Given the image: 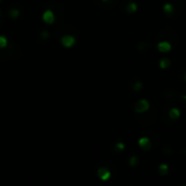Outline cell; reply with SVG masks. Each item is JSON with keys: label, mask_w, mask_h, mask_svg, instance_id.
Here are the masks:
<instances>
[{"label": "cell", "mask_w": 186, "mask_h": 186, "mask_svg": "<svg viewBox=\"0 0 186 186\" xmlns=\"http://www.w3.org/2000/svg\"><path fill=\"white\" fill-rule=\"evenodd\" d=\"M150 108V103L147 100H140L135 104V111L137 113H144Z\"/></svg>", "instance_id": "1"}, {"label": "cell", "mask_w": 186, "mask_h": 186, "mask_svg": "<svg viewBox=\"0 0 186 186\" xmlns=\"http://www.w3.org/2000/svg\"><path fill=\"white\" fill-rule=\"evenodd\" d=\"M138 144L142 149H144V150H149L151 148V142H150V140H149V138H147V137H142V138L139 139Z\"/></svg>", "instance_id": "3"}, {"label": "cell", "mask_w": 186, "mask_h": 186, "mask_svg": "<svg viewBox=\"0 0 186 186\" xmlns=\"http://www.w3.org/2000/svg\"><path fill=\"white\" fill-rule=\"evenodd\" d=\"M170 66H171V60L169 58H162L160 60V68L161 69H166Z\"/></svg>", "instance_id": "6"}, {"label": "cell", "mask_w": 186, "mask_h": 186, "mask_svg": "<svg viewBox=\"0 0 186 186\" xmlns=\"http://www.w3.org/2000/svg\"><path fill=\"white\" fill-rule=\"evenodd\" d=\"M158 49H159L160 53H169L172 49V45L169 42L163 41V42H160L158 44Z\"/></svg>", "instance_id": "2"}, {"label": "cell", "mask_w": 186, "mask_h": 186, "mask_svg": "<svg viewBox=\"0 0 186 186\" xmlns=\"http://www.w3.org/2000/svg\"><path fill=\"white\" fill-rule=\"evenodd\" d=\"M159 172H160V174H162V175L168 174L169 166H168L166 164H161V165L159 166Z\"/></svg>", "instance_id": "11"}, {"label": "cell", "mask_w": 186, "mask_h": 186, "mask_svg": "<svg viewBox=\"0 0 186 186\" xmlns=\"http://www.w3.org/2000/svg\"><path fill=\"white\" fill-rule=\"evenodd\" d=\"M137 9H138V6H137L135 2H132V1H130V2L127 5V11H128L129 13L136 12L137 11Z\"/></svg>", "instance_id": "9"}, {"label": "cell", "mask_w": 186, "mask_h": 186, "mask_svg": "<svg viewBox=\"0 0 186 186\" xmlns=\"http://www.w3.org/2000/svg\"><path fill=\"white\" fill-rule=\"evenodd\" d=\"M104 1H107V0H104Z\"/></svg>", "instance_id": "17"}, {"label": "cell", "mask_w": 186, "mask_h": 186, "mask_svg": "<svg viewBox=\"0 0 186 186\" xmlns=\"http://www.w3.org/2000/svg\"><path fill=\"white\" fill-rule=\"evenodd\" d=\"M61 42L65 44V46H71L72 44H73V42H75V39H73V37H71V36L67 35V36H65V37H63Z\"/></svg>", "instance_id": "7"}, {"label": "cell", "mask_w": 186, "mask_h": 186, "mask_svg": "<svg viewBox=\"0 0 186 186\" xmlns=\"http://www.w3.org/2000/svg\"><path fill=\"white\" fill-rule=\"evenodd\" d=\"M184 80H185V81H186V72H185V73H184Z\"/></svg>", "instance_id": "16"}, {"label": "cell", "mask_w": 186, "mask_h": 186, "mask_svg": "<svg viewBox=\"0 0 186 186\" xmlns=\"http://www.w3.org/2000/svg\"><path fill=\"white\" fill-rule=\"evenodd\" d=\"M142 89V83L140 81H137L134 84V91H140Z\"/></svg>", "instance_id": "12"}, {"label": "cell", "mask_w": 186, "mask_h": 186, "mask_svg": "<svg viewBox=\"0 0 186 186\" xmlns=\"http://www.w3.org/2000/svg\"><path fill=\"white\" fill-rule=\"evenodd\" d=\"M44 20H45L46 22H48V23H51V22L54 21V15H53V13H51V11H46L45 14H44Z\"/></svg>", "instance_id": "10"}, {"label": "cell", "mask_w": 186, "mask_h": 186, "mask_svg": "<svg viewBox=\"0 0 186 186\" xmlns=\"http://www.w3.org/2000/svg\"><path fill=\"white\" fill-rule=\"evenodd\" d=\"M184 186H186V185H184Z\"/></svg>", "instance_id": "18"}, {"label": "cell", "mask_w": 186, "mask_h": 186, "mask_svg": "<svg viewBox=\"0 0 186 186\" xmlns=\"http://www.w3.org/2000/svg\"><path fill=\"white\" fill-rule=\"evenodd\" d=\"M169 116H170V118H171V119H177V118L181 116L180 110H178V108H176V107L171 108V110L169 111Z\"/></svg>", "instance_id": "4"}, {"label": "cell", "mask_w": 186, "mask_h": 186, "mask_svg": "<svg viewBox=\"0 0 186 186\" xmlns=\"http://www.w3.org/2000/svg\"><path fill=\"white\" fill-rule=\"evenodd\" d=\"M7 44V41L3 36H0V47H5Z\"/></svg>", "instance_id": "14"}, {"label": "cell", "mask_w": 186, "mask_h": 186, "mask_svg": "<svg viewBox=\"0 0 186 186\" xmlns=\"http://www.w3.org/2000/svg\"><path fill=\"white\" fill-rule=\"evenodd\" d=\"M129 163H130V165H136L138 163V158H137V157H132V159H130Z\"/></svg>", "instance_id": "13"}, {"label": "cell", "mask_w": 186, "mask_h": 186, "mask_svg": "<svg viewBox=\"0 0 186 186\" xmlns=\"http://www.w3.org/2000/svg\"><path fill=\"white\" fill-rule=\"evenodd\" d=\"M181 98H182V99H184V100H185V101H186V95H182V96H181Z\"/></svg>", "instance_id": "15"}, {"label": "cell", "mask_w": 186, "mask_h": 186, "mask_svg": "<svg viewBox=\"0 0 186 186\" xmlns=\"http://www.w3.org/2000/svg\"><path fill=\"white\" fill-rule=\"evenodd\" d=\"M98 174H99V176L101 177L102 180H107L108 177H110V175H111V173L108 172V170L106 168H102L99 170Z\"/></svg>", "instance_id": "5"}, {"label": "cell", "mask_w": 186, "mask_h": 186, "mask_svg": "<svg viewBox=\"0 0 186 186\" xmlns=\"http://www.w3.org/2000/svg\"><path fill=\"white\" fill-rule=\"evenodd\" d=\"M163 11L166 13V14H173L174 12V7L172 6L171 3H165L163 6Z\"/></svg>", "instance_id": "8"}]
</instances>
